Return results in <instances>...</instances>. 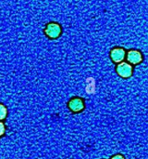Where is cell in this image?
<instances>
[{
    "mask_svg": "<svg viewBox=\"0 0 148 159\" xmlns=\"http://www.w3.org/2000/svg\"><path fill=\"white\" fill-rule=\"evenodd\" d=\"M5 131H6V128H5V125L0 121V136H2V135H4V133H5Z\"/></svg>",
    "mask_w": 148,
    "mask_h": 159,
    "instance_id": "obj_7",
    "label": "cell"
},
{
    "mask_svg": "<svg viewBox=\"0 0 148 159\" xmlns=\"http://www.w3.org/2000/svg\"><path fill=\"white\" fill-rule=\"evenodd\" d=\"M117 73L124 78L130 77L133 74V67L127 62H121L117 67Z\"/></svg>",
    "mask_w": 148,
    "mask_h": 159,
    "instance_id": "obj_2",
    "label": "cell"
},
{
    "mask_svg": "<svg viewBox=\"0 0 148 159\" xmlns=\"http://www.w3.org/2000/svg\"><path fill=\"white\" fill-rule=\"evenodd\" d=\"M112 159H124V157H122V156H120V155H118V156H115Z\"/></svg>",
    "mask_w": 148,
    "mask_h": 159,
    "instance_id": "obj_8",
    "label": "cell"
},
{
    "mask_svg": "<svg viewBox=\"0 0 148 159\" xmlns=\"http://www.w3.org/2000/svg\"><path fill=\"white\" fill-rule=\"evenodd\" d=\"M125 50L123 48H114L111 51V58L115 62H121L125 58Z\"/></svg>",
    "mask_w": 148,
    "mask_h": 159,
    "instance_id": "obj_4",
    "label": "cell"
},
{
    "mask_svg": "<svg viewBox=\"0 0 148 159\" xmlns=\"http://www.w3.org/2000/svg\"><path fill=\"white\" fill-rule=\"evenodd\" d=\"M45 34L50 38H57L61 34V27L57 23H49L45 28Z\"/></svg>",
    "mask_w": 148,
    "mask_h": 159,
    "instance_id": "obj_1",
    "label": "cell"
},
{
    "mask_svg": "<svg viewBox=\"0 0 148 159\" xmlns=\"http://www.w3.org/2000/svg\"><path fill=\"white\" fill-rule=\"evenodd\" d=\"M6 115H7V110L6 106L0 103V121L5 119L6 117Z\"/></svg>",
    "mask_w": 148,
    "mask_h": 159,
    "instance_id": "obj_6",
    "label": "cell"
},
{
    "mask_svg": "<svg viewBox=\"0 0 148 159\" xmlns=\"http://www.w3.org/2000/svg\"><path fill=\"white\" fill-rule=\"evenodd\" d=\"M69 107L73 112H80L84 108V104H83L82 100H81L79 98H74L70 101Z\"/></svg>",
    "mask_w": 148,
    "mask_h": 159,
    "instance_id": "obj_3",
    "label": "cell"
},
{
    "mask_svg": "<svg viewBox=\"0 0 148 159\" xmlns=\"http://www.w3.org/2000/svg\"><path fill=\"white\" fill-rule=\"evenodd\" d=\"M128 61L133 64H138L142 61V55L137 50H131L128 53Z\"/></svg>",
    "mask_w": 148,
    "mask_h": 159,
    "instance_id": "obj_5",
    "label": "cell"
}]
</instances>
